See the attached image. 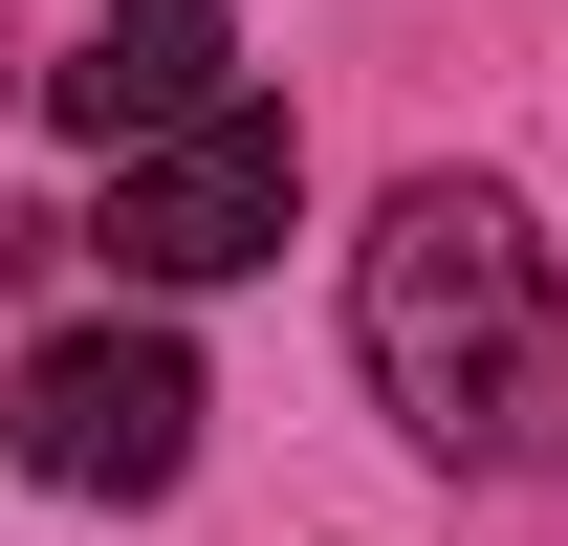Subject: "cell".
I'll return each mask as SVG.
<instances>
[{"mask_svg":"<svg viewBox=\"0 0 568 546\" xmlns=\"http://www.w3.org/2000/svg\"><path fill=\"white\" fill-rule=\"evenodd\" d=\"M351 328H372V394H394V437L416 459H525L547 437V241H525V198L503 175H394V219L351 241Z\"/></svg>","mask_w":568,"mask_h":546,"instance_id":"1","label":"cell"},{"mask_svg":"<svg viewBox=\"0 0 568 546\" xmlns=\"http://www.w3.org/2000/svg\"><path fill=\"white\" fill-rule=\"evenodd\" d=\"M197 459V350L175 328H67L22 372V481H67V503H175Z\"/></svg>","mask_w":568,"mask_h":546,"instance_id":"2","label":"cell"},{"mask_svg":"<svg viewBox=\"0 0 568 546\" xmlns=\"http://www.w3.org/2000/svg\"><path fill=\"white\" fill-rule=\"evenodd\" d=\"M284 198H306L284 110H197V132L110 153V263H132V284H241L284 241Z\"/></svg>","mask_w":568,"mask_h":546,"instance_id":"3","label":"cell"},{"mask_svg":"<svg viewBox=\"0 0 568 546\" xmlns=\"http://www.w3.org/2000/svg\"><path fill=\"white\" fill-rule=\"evenodd\" d=\"M197 110H241V0H88V44H67V132L153 153V132H197Z\"/></svg>","mask_w":568,"mask_h":546,"instance_id":"4","label":"cell"}]
</instances>
